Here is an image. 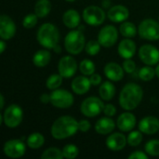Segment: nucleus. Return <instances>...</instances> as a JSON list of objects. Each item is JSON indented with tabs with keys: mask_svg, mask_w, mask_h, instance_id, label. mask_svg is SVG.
<instances>
[{
	"mask_svg": "<svg viewBox=\"0 0 159 159\" xmlns=\"http://www.w3.org/2000/svg\"><path fill=\"white\" fill-rule=\"evenodd\" d=\"M78 122L72 116H64L55 120L51 126V135L56 140L67 139L77 132Z\"/></svg>",
	"mask_w": 159,
	"mask_h": 159,
	"instance_id": "f257e3e1",
	"label": "nucleus"
},
{
	"mask_svg": "<svg viewBox=\"0 0 159 159\" xmlns=\"http://www.w3.org/2000/svg\"><path fill=\"white\" fill-rule=\"evenodd\" d=\"M143 96V89L134 83H129L126 85L120 92L119 103L120 106L127 110L130 111L135 109L142 102Z\"/></svg>",
	"mask_w": 159,
	"mask_h": 159,
	"instance_id": "f03ea898",
	"label": "nucleus"
},
{
	"mask_svg": "<svg viewBox=\"0 0 159 159\" xmlns=\"http://www.w3.org/2000/svg\"><path fill=\"white\" fill-rule=\"evenodd\" d=\"M37 40L41 46L48 49H53L59 43L60 33L58 28L52 23L42 24L37 32Z\"/></svg>",
	"mask_w": 159,
	"mask_h": 159,
	"instance_id": "7ed1b4c3",
	"label": "nucleus"
},
{
	"mask_svg": "<svg viewBox=\"0 0 159 159\" xmlns=\"http://www.w3.org/2000/svg\"><path fill=\"white\" fill-rule=\"evenodd\" d=\"M64 47L67 52L73 55H77L86 47L85 36L79 30H74L68 33L64 39Z\"/></svg>",
	"mask_w": 159,
	"mask_h": 159,
	"instance_id": "20e7f679",
	"label": "nucleus"
},
{
	"mask_svg": "<svg viewBox=\"0 0 159 159\" xmlns=\"http://www.w3.org/2000/svg\"><path fill=\"white\" fill-rule=\"evenodd\" d=\"M138 33L143 39L150 41L159 40V23L155 20L146 19L140 23Z\"/></svg>",
	"mask_w": 159,
	"mask_h": 159,
	"instance_id": "39448f33",
	"label": "nucleus"
},
{
	"mask_svg": "<svg viewBox=\"0 0 159 159\" xmlns=\"http://www.w3.org/2000/svg\"><path fill=\"white\" fill-rule=\"evenodd\" d=\"M103 102L97 97H89L81 103L80 110L87 117H94L103 112Z\"/></svg>",
	"mask_w": 159,
	"mask_h": 159,
	"instance_id": "423d86ee",
	"label": "nucleus"
},
{
	"mask_svg": "<svg viewBox=\"0 0 159 159\" xmlns=\"http://www.w3.org/2000/svg\"><path fill=\"white\" fill-rule=\"evenodd\" d=\"M23 118L22 109L17 104L9 105L4 112L3 122L7 128H16L18 127Z\"/></svg>",
	"mask_w": 159,
	"mask_h": 159,
	"instance_id": "0eeeda50",
	"label": "nucleus"
},
{
	"mask_svg": "<svg viewBox=\"0 0 159 159\" xmlns=\"http://www.w3.org/2000/svg\"><path fill=\"white\" fill-rule=\"evenodd\" d=\"M50 102L57 108L66 109L73 105L74 96L68 90L57 89L50 94Z\"/></svg>",
	"mask_w": 159,
	"mask_h": 159,
	"instance_id": "6e6552de",
	"label": "nucleus"
},
{
	"mask_svg": "<svg viewBox=\"0 0 159 159\" xmlns=\"http://www.w3.org/2000/svg\"><path fill=\"white\" fill-rule=\"evenodd\" d=\"M83 19L86 23L91 26H98L102 24L105 20L104 10L97 6L87 7L83 11Z\"/></svg>",
	"mask_w": 159,
	"mask_h": 159,
	"instance_id": "1a4fd4ad",
	"label": "nucleus"
},
{
	"mask_svg": "<svg viewBox=\"0 0 159 159\" xmlns=\"http://www.w3.org/2000/svg\"><path fill=\"white\" fill-rule=\"evenodd\" d=\"M118 33L115 26L113 25H106L99 33L98 41L100 44L104 48H110L116 44L117 41Z\"/></svg>",
	"mask_w": 159,
	"mask_h": 159,
	"instance_id": "9d476101",
	"label": "nucleus"
},
{
	"mask_svg": "<svg viewBox=\"0 0 159 159\" xmlns=\"http://www.w3.org/2000/svg\"><path fill=\"white\" fill-rule=\"evenodd\" d=\"M26 151L25 144L20 140H9L4 145V153L10 158L21 157Z\"/></svg>",
	"mask_w": 159,
	"mask_h": 159,
	"instance_id": "9b49d317",
	"label": "nucleus"
},
{
	"mask_svg": "<svg viewBox=\"0 0 159 159\" xmlns=\"http://www.w3.org/2000/svg\"><path fill=\"white\" fill-rule=\"evenodd\" d=\"M77 69L76 61L71 56H64L62 57L58 64V71L59 74L64 78L72 77Z\"/></svg>",
	"mask_w": 159,
	"mask_h": 159,
	"instance_id": "f8f14e48",
	"label": "nucleus"
},
{
	"mask_svg": "<svg viewBox=\"0 0 159 159\" xmlns=\"http://www.w3.org/2000/svg\"><path fill=\"white\" fill-rule=\"evenodd\" d=\"M139 57L147 65H155L159 61V50L152 45H143L139 50Z\"/></svg>",
	"mask_w": 159,
	"mask_h": 159,
	"instance_id": "ddd939ff",
	"label": "nucleus"
},
{
	"mask_svg": "<svg viewBox=\"0 0 159 159\" xmlns=\"http://www.w3.org/2000/svg\"><path fill=\"white\" fill-rule=\"evenodd\" d=\"M16 25L15 22L7 15L0 17V36L3 40H8L15 35Z\"/></svg>",
	"mask_w": 159,
	"mask_h": 159,
	"instance_id": "4468645a",
	"label": "nucleus"
},
{
	"mask_svg": "<svg viewBox=\"0 0 159 159\" xmlns=\"http://www.w3.org/2000/svg\"><path fill=\"white\" fill-rule=\"evenodd\" d=\"M139 129L145 134H155L159 130V120L155 116H146L140 121Z\"/></svg>",
	"mask_w": 159,
	"mask_h": 159,
	"instance_id": "2eb2a0df",
	"label": "nucleus"
},
{
	"mask_svg": "<svg viewBox=\"0 0 159 159\" xmlns=\"http://www.w3.org/2000/svg\"><path fill=\"white\" fill-rule=\"evenodd\" d=\"M124 68L116 62H108L104 66V75L112 81H120L124 77Z\"/></svg>",
	"mask_w": 159,
	"mask_h": 159,
	"instance_id": "dca6fc26",
	"label": "nucleus"
},
{
	"mask_svg": "<svg viewBox=\"0 0 159 159\" xmlns=\"http://www.w3.org/2000/svg\"><path fill=\"white\" fill-rule=\"evenodd\" d=\"M128 139L122 133H113L106 140L107 147L112 151H120L127 144Z\"/></svg>",
	"mask_w": 159,
	"mask_h": 159,
	"instance_id": "f3484780",
	"label": "nucleus"
},
{
	"mask_svg": "<svg viewBox=\"0 0 159 159\" xmlns=\"http://www.w3.org/2000/svg\"><path fill=\"white\" fill-rule=\"evenodd\" d=\"M129 9L121 5L112 7L108 11V18L114 22H121L129 18Z\"/></svg>",
	"mask_w": 159,
	"mask_h": 159,
	"instance_id": "a211bd4d",
	"label": "nucleus"
},
{
	"mask_svg": "<svg viewBox=\"0 0 159 159\" xmlns=\"http://www.w3.org/2000/svg\"><path fill=\"white\" fill-rule=\"evenodd\" d=\"M116 125L122 131H130L136 125V117L131 113H124L117 118Z\"/></svg>",
	"mask_w": 159,
	"mask_h": 159,
	"instance_id": "6ab92c4d",
	"label": "nucleus"
},
{
	"mask_svg": "<svg viewBox=\"0 0 159 159\" xmlns=\"http://www.w3.org/2000/svg\"><path fill=\"white\" fill-rule=\"evenodd\" d=\"M90 80L86 76H77L72 81V89L77 95L86 94L90 89Z\"/></svg>",
	"mask_w": 159,
	"mask_h": 159,
	"instance_id": "aec40b11",
	"label": "nucleus"
},
{
	"mask_svg": "<svg viewBox=\"0 0 159 159\" xmlns=\"http://www.w3.org/2000/svg\"><path fill=\"white\" fill-rule=\"evenodd\" d=\"M136 51V44L130 39H124L119 43L118 53L124 59H130Z\"/></svg>",
	"mask_w": 159,
	"mask_h": 159,
	"instance_id": "412c9836",
	"label": "nucleus"
},
{
	"mask_svg": "<svg viewBox=\"0 0 159 159\" xmlns=\"http://www.w3.org/2000/svg\"><path fill=\"white\" fill-rule=\"evenodd\" d=\"M116 128V124L113 119L109 117H102L99 119L95 125V130L97 133L106 135L111 133Z\"/></svg>",
	"mask_w": 159,
	"mask_h": 159,
	"instance_id": "4be33fe9",
	"label": "nucleus"
},
{
	"mask_svg": "<svg viewBox=\"0 0 159 159\" xmlns=\"http://www.w3.org/2000/svg\"><path fill=\"white\" fill-rule=\"evenodd\" d=\"M62 20L66 27L74 29L77 27L80 23V15L76 10L69 9L63 14Z\"/></svg>",
	"mask_w": 159,
	"mask_h": 159,
	"instance_id": "5701e85b",
	"label": "nucleus"
},
{
	"mask_svg": "<svg viewBox=\"0 0 159 159\" xmlns=\"http://www.w3.org/2000/svg\"><path fill=\"white\" fill-rule=\"evenodd\" d=\"M50 59H51V55L49 51L46 49H41L34 53L33 58V62L36 67H45L46 65L48 64Z\"/></svg>",
	"mask_w": 159,
	"mask_h": 159,
	"instance_id": "b1692460",
	"label": "nucleus"
},
{
	"mask_svg": "<svg viewBox=\"0 0 159 159\" xmlns=\"http://www.w3.org/2000/svg\"><path fill=\"white\" fill-rule=\"evenodd\" d=\"M99 93H100V96L102 100L104 101H110L113 99V97L115 96L116 94V88L115 86L109 82V81H105L104 83H102L100 87V89H99Z\"/></svg>",
	"mask_w": 159,
	"mask_h": 159,
	"instance_id": "393cba45",
	"label": "nucleus"
},
{
	"mask_svg": "<svg viewBox=\"0 0 159 159\" xmlns=\"http://www.w3.org/2000/svg\"><path fill=\"white\" fill-rule=\"evenodd\" d=\"M51 10V3L49 0H38L34 6V13L38 18L46 17Z\"/></svg>",
	"mask_w": 159,
	"mask_h": 159,
	"instance_id": "a878e982",
	"label": "nucleus"
},
{
	"mask_svg": "<svg viewBox=\"0 0 159 159\" xmlns=\"http://www.w3.org/2000/svg\"><path fill=\"white\" fill-rule=\"evenodd\" d=\"M45 143V138L40 133H33L27 139V145L32 149H38L43 146Z\"/></svg>",
	"mask_w": 159,
	"mask_h": 159,
	"instance_id": "bb28decb",
	"label": "nucleus"
},
{
	"mask_svg": "<svg viewBox=\"0 0 159 159\" xmlns=\"http://www.w3.org/2000/svg\"><path fill=\"white\" fill-rule=\"evenodd\" d=\"M120 33L123 36L125 37H133L136 35L137 34V30H136V27L135 25L132 23V22H124L121 24L120 26Z\"/></svg>",
	"mask_w": 159,
	"mask_h": 159,
	"instance_id": "cd10ccee",
	"label": "nucleus"
},
{
	"mask_svg": "<svg viewBox=\"0 0 159 159\" xmlns=\"http://www.w3.org/2000/svg\"><path fill=\"white\" fill-rule=\"evenodd\" d=\"M64 157L62 151H61L58 148L51 147L47 149L43 152L41 158L42 159H62Z\"/></svg>",
	"mask_w": 159,
	"mask_h": 159,
	"instance_id": "c85d7f7f",
	"label": "nucleus"
},
{
	"mask_svg": "<svg viewBox=\"0 0 159 159\" xmlns=\"http://www.w3.org/2000/svg\"><path fill=\"white\" fill-rule=\"evenodd\" d=\"M62 76L59 74V75H51L48 80H47V88L50 90H55L57 89L62 83Z\"/></svg>",
	"mask_w": 159,
	"mask_h": 159,
	"instance_id": "c756f323",
	"label": "nucleus"
},
{
	"mask_svg": "<svg viewBox=\"0 0 159 159\" xmlns=\"http://www.w3.org/2000/svg\"><path fill=\"white\" fill-rule=\"evenodd\" d=\"M79 70L84 75H91L95 72V65L90 60H84L80 62Z\"/></svg>",
	"mask_w": 159,
	"mask_h": 159,
	"instance_id": "7c9ffc66",
	"label": "nucleus"
},
{
	"mask_svg": "<svg viewBox=\"0 0 159 159\" xmlns=\"http://www.w3.org/2000/svg\"><path fill=\"white\" fill-rule=\"evenodd\" d=\"M156 75H157L156 70L153 69L152 67H150V65L143 67L140 70V72H139V77L142 80H143V81H150V80H152L155 77Z\"/></svg>",
	"mask_w": 159,
	"mask_h": 159,
	"instance_id": "2f4dec72",
	"label": "nucleus"
},
{
	"mask_svg": "<svg viewBox=\"0 0 159 159\" xmlns=\"http://www.w3.org/2000/svg\"><path fill=\"white\" fill-rule=\"evenodd\" d=\"M145 151L148 155L153 157L159 156V141L151 140L145 144Z\"/></svg>",
	"mask_w": 159,
	"mask_h": 159,
	"instance_id": "473e14b6",
	"label": "nucleus"
},
{
	"mask_svg": "<svg viewBox=\"0 0 159 159\" xmlns=\"http://www.w3.org/2000/svg\"><path fill=\"white\" fill-rule=\"evenodd\" d=\"M101 44L99 41H95V40H90L89 42H88L86 44V47H85V49H86V52L90 55V56H95L97 55L99 52H100V49H101Z\"/></svg>",
	"mask_w": 159,
	"mask_h": 159,
	"instance_id": "72a5a7b5",
	"label": "nucleus"
},
{
	"mask_svg": "<svg viewBox=\"0 0 159 159\" xmlns=\"http://www.w3.org/2000/svg\"><path fill=\"white\" fill-rule=\"evenodd\" d=\"M62 153H63V156H64L65 158L74 159L78 156L79 150L74 144H67L66 146L63 147Z\"/></svg>",
	"mask_w": 159,
	"mask_h": 159,
	"instance_id": "f704fd0d",
	"label": "nucleus"
},
{
	"mask_svg": "<svg viewBox=\"0 0 159 159\" xmlns=\"http://www.w3.org/2000/svg\"><path fill=\"white\" fill-rule=\"evenodd\" d=\"M142 131H132L128 136V143L130 146H138L142 141H143V135L141 133Z\"/></svg>",
	"mask_w": 159,
	"mask_h": 159,
	"instance_id": "c9c22d12",
	"label": "nucleus"
},
{
	"mask_svg": "<svg viewBox=\"0 0 159 159\" xmlns=\"http://www.w3.org/2000/svg\"><path fill=\"white\" fill-rule=\"evenodd\" d=\"M37 15L34 13V14H28L27 16H25V18L23 19V21H22V25L27 28V29H30V28H33L35 26V24L37 23Z\"/></svg>",
	"mask_w": 159,
	"mask_h": 159,
	"instance_id": "e433bc0d",
	"label": "nucleus"
},
{
	"mask_svg": "<svg viewBox=\"0 0 159 159\" xmlns=\"http://www.w3.org/2000/svg\"><path fill=\"white\" fill-rule=\"evenodd\" d=\"M123 68L125 70V72L129 73V74H131L135 71L136 69V64L133 61L129 60V59H127L124 63H123Z\"/></svg>",
	"mask_w": 159,
	"mask_h": 159,
	"instance_id": "4c0bfd02",
	"label": "nucleus"
},
{
	"mask_svg": "<svg viewBox=\"0 0 159 159\" xmlns=\"http://www.w3.org/2000/svg\"><path fill=\"white\" fill-rule=\"evenodd\" d=\"M103 113H104L107 116H115L116 113V108L115 105H113V104H107V105L104 106Z\"/></svg>",
	"mask_w": 159,
	"mask_h": 159,
	"instance_id": "58836bf2",
	"label": "nucleus"
},
{
	"mask_svg": "<svg viewBox=\"0 0 159 159\" xmlns=\"http://www.w3.org/2000/svg\"><path fill=\"white\" fill-rule=\"evenodd\" d=\"M90 129V124L88 120H81L78 122V129L82 132H87Z\"/></svg>",
	"mask_w": 159,
	"mask_h": 159,
	"instance_id": "ea45409f",
	"label": "nucleus"
},
{
	"mask_svg": "<svg viewBox=\"0 0 159 159\" xmlns=\"http://www.w3.org/2000/svg\"><path fill=\"white\" fill-rule=\"evenodd\" d=\"M89 80L92 86H98L102 83V77L98 74H92L89 77Z\"/></svg>",
	"mask_w": 159,
	"mask_h": 159,
	"instance_id": "a19ab883",
	"label": "nucleus"
},
{
	"mask_svg": "<svg viewBox=\"0 0 159 159\" xmlns=\"http://www.w3.org/2000/svg\"><path fill=\"white\" fill-rule=\"evenodd\" d=\"M129 159H147V155H145L144 153L141 152V151H136L134 153H132L129 157Z\"/></svg>",
	"mask_w": 159,
	"mask_h": 159,
	"instance_id": "79ce46f5",
	"label": "nucleus"
},
{
	"mask_svg": "<svg viewBox=\"0 0 159 159\" xmlns=\"http://www.w3.org/2000/svg\"><path fill=\"white\" fill-rule=\"evenodd\" d=\"M40 101H41V102H43V103L50 102V95H48V94H42V95H41V97H40Z\"/></svg>",
	"mask_w": 159,
	"mask_h": 159,
	"instance_id": "37998d69",
	"label": "nucleus"
},
{
	"mask_svg": "<svg viewBox=\"0 0 159 159\" xmlns=\"http://www.w3.org/2000/svg\"><path fill=\"white\" fill-rule=\"evenodd\" d=\"M5 48H6V44H5V42L2 40V41H0V52L3 53V52L5 51Z\"/></svg>",
	"mask_w": 159,
	"mask_h": 159,
	"instance_id": "c03bdc74",
	"label": "nucleus"
},
{
	"mask_svg": "<svg viewBox=\"0 0 159 159\" xmlns=\"http://www.w3.org/2000/svg\"><path fill=\"white\" fill-rule=\"evenodd\" d=\"M0 102H1V104H0V109H3V108H4L5 100H4V96H3L2 94L0 95Z\"/></svg>",
	"mask_w": 159,
	"mask_h": 159,
	"instance_id": "a18cd8bd",
	"label": "nucleus"
},
{
	"mask_svg": "<svg viewBox=\"0 0 159 159\" xmlns=\"http://www.w3.org/2000/svg\"><path fill=\"white\" fill-rule=\"evenodd\" d=\"M53 49H54V50H55V52H57V53H59V52H61V47H60V46H58V45H57V46H56V47H55Z\"/></svg>",
	"mask_w": 159,
	"mask_h": 159,
	"instance_id": "49530a36",
	"label": "nucleus"
},
{
	"mask_svg": "<svg viewBox=\"0 0 159 159\" xmlns=\"http://www.w3.org/2000/svg\"><path fill=\"white\" fill-rule=\"evenodd\" d=\"M156 73H157V77L159 78V63H158V65L157 66V69H156Z\"/></svg>",
	"mask_w": 159,
	"mask_h": 159,
	"instance_id": "de8ad7c7",
	"label": "nucleus"
},
{
	"mask_svg": "<svg viewBox=\"0 0 159 159\" xmlns=\"http://www.w3.org/2000/svg\"><path fill=\"white\" fill-rule=\"evenodd\" d=\"M108 3H109L108 1H105V2L103 1V2H102V6H103V7H108V5H109Z\"/></svg>",
	"mask_w": 159,
	"mask_h": 159,
	"instance_id": "09e8293b",
	"label": "nucleus"
},
{
	"mask_svg": "<svg viewBox=\"0 0 159 159\" xmlns=\"http://www.w3.org/2000/svg\"><path fill=\"white\" fill-rule=\"evenodd\" d=\"M65 1H68V2H74V1H75V0H65Z\"/></svg>",
	"mask_w": 159,
	"mask_h": 159,
	"instance_id": "8fccbe9b",
	"label": "nucleus"
}]
</instances>
